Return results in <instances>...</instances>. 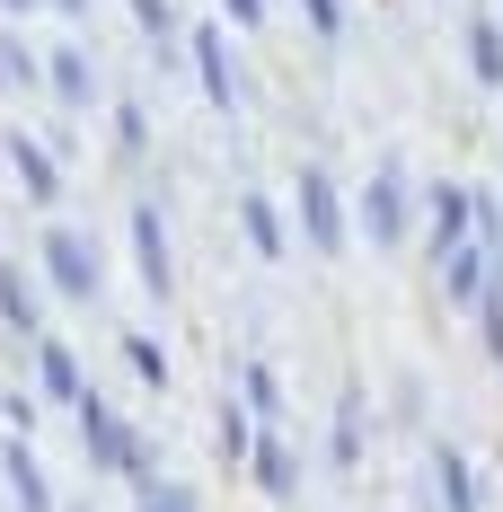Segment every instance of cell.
<instances>
[{
  "mask_svg": "<svg viewBox=\"0 0 503 512\" xmlns=\"http://www.w3.org/2000/svg\"><path fill=\"white\" fill-rule=\"evenodd\" d=\"M0 327H9V336H36V327H45V292H36V274H18V265H0Z\"/></svg>",
  "mask_w": 503,
  "mask_h": 512,
  "instance_id": "9a60e30c",
  "label": "cell"
},
{
  "mask_svg": "<svg viewBox=\"0 0 503 512\" xmlns=\"http://www.w3.org/2000/svg\"><path fill=\"white\" fill-rule=\"evenodd\" d=\"M71 512H80V504H71Z\"/></svg>",
  "mask_w": 503,
  "mask_h": 512,
  "instance_id": "f1b7e54d",
  "label": "cell"
},
{
  "mask_svg": "<svg viewBox=\"0 0 503 512\" xmlns=\"http://www.w3.org/2000/svg\"><path fill=\"white\" fill-rule=\"evenodd\" d=\"M0 151H9V168H18V186H27V204H53V195H62V159H53L45 142H36V133H9Z\"/></svg>",
  "mask_w": 503,
  "mask_h": 512,
  "instance_id": "7c38bea8",
  "label": "cell"
},
{
  "mask_svg": "<svg viewBox=\"0 0 503 512\" xmlns=\"http://www.w3.org/2000/svg\"><path fill=\"white\" fill-rule=\"evenodd\" d=\"M133 27H142L151 45H168V36H177V0H133Z\"/></svg>",
  "mask_w": 503,
  "mask_h": 512,
  "instance_id": "7402d4cb",
  "label": "cell"
},
{
  "mask_svg": "<svg viewBox=\"0 0 503 512\" xmlns=\"http://www.w3.org/2000/svg\"><path fill=\"white\" fill-rule=\"evenodd\" d=\"M36 389H45L53 407H71V398H80V389H89V371H80V354H71V345H36Z\"/></svg>",
  "mask_w": 503,
  "mask_h": 512,
  "instance_id": "2e32d148",
  "label": "cell"
},
{
  "mask_svg": "<svg viewBox=\"0 0 503 512\" xmlns=\"http://www.w3.org/2000/svg\"><path fill=\"white\" fill-rule=\"evenodd\" d=\"M468 71H477V89H495V98H503V27H495V9L468 18Z\"/></svg>",
  "mask_w": 503,
  "mask_h": 512,
  "instance_id": "e0dca14e",
  "label": "cell"
},
{
  "mask_svg": "<svg viewBox=\"0 0 503 512\" xmlns=\"http://www.w3.org/2000/svg\"><path fill=\"white\" fill-rule=\"evenodd\" d=\"M0 477H9V504H18V512H53V477H45V460H36L27 433L0 451Z\"/></svg>",
  "mask_w": 503,
  "mask_h": 512,
  "instance_id": "30bf717a",
  "label": "cell"
},
{
  "mask_svg": "<svg viewBox=\"0 0 503 512\" xmlns=\"http://www.w3.org/2000/svg\"><path fill=\"white\" fill-rule=\"evenodd\" d=\"M45 283L62 292V301H80V309L106 292V248L80 230V221H53L45 230Z\"/></svg>",
  "mask_w": 503,
  "mask_h": 512,
  "instance_id": "7a4b0ae2",
  "label": "cell"
},
{
  "mask_svg": "<svg viewBox=\"0 0 503 512\" xmlns=\"http://www.w3.org/2000/svg\"><path fill=\"white\" fill-rule=\"evenodd\" d=\"M495 27H503V9H495Z\"/></svg>",
  "mask_w": 503,
  "mask_h": 512,
  "instance_id": "83f0119b",
  "label": "cell"
},
{
  "mask_svg": "<svg viewBox=\"0 0 503 512\" xmlns=\"http://www.w3.org/2000/svg\"><path fill=\"white\" fill-rule=\"evenodd\" d=\"M0 9H45V0H0Z\"/></svg>",
  "mask_w": 503,
  "mask_h": 512,
  "instance_id": "4316f807",
  "label": "cell"
},
{
  "mask_svg": "<svg viewBox=\"0 0 503 512\" xmlns=\"http://www.w3.org/2000/svg\"><path fill=\"white\" fill-rule=\"evenodd\" d=\"M36 80H45V89H53V106H71V115H80V106H98V62H89L80 45L45 53V62H36Z\"/></svg>",
  "mask_w": 503,
  "mask_h": 512,
  "instance_id": "52a82bcc",
  "label": "cell"
},
{
  "mask_svg": "<svg viewBox=\"0 0 503 512\" xmlns=\"http://www.w3.org/2000/svg\"><path fill=\"white\" fill-rule=\"evenodd\" d=\"M239 389H248V415H256V424H274V415H283V380H274L265 362H248V371H239Z\"/></svg>",
  "mask_w": 503,
  "mask_h": 512,
  "instance_id": "d6986e66",
  "label": "cell"
},
{
  "mask_svg": "<svg viewBox=\"0 0 503 512\" xmlns=\"http://www.w3.org/2000/svg\"><path fill=\"white\" fill-rule=\"evenodd\" d=\"M221 460H248V407H221Z\"/></svg>",
  "mask_w": 503,
  "mask_h": 512,
  "instance_id": "cb8c5ba5",
  "label": "cell"
},
{
  "mask_svg": "<svg viewBox=\"0 0 503 512\" xmlns=\"http://www.w3.org/2000/svg\"><path fill=\"white\" fill-rule=\"evenodd\" d=\"M239 230H248V248L265 256V265L292 248V230H283V212H274V195H265V186H248V195H239Z\"/></svg>",
  "mask_w": 503,
  "mask_h": 512,
  "instance_id": "5bb4252c",
  "label": "cell"
},
{
  "mask_svg": "<svg viewBox=\"0 0 503 512\" xmlns=\"http://www.w3.org/2000/svg\"><path fill=\"white\" fill-rule=\"evenodd\" d=\"M221 9H230V27H256L265 18V0H221Z\"/></svg>",
  "mask_w": 503,
  "mask_h": 512,
  "instance_id": "484cf974",
  "label": "cell"
},
{
  "mask_svg": "<svg viewBox=\"0 0 503 512\" xmlns=\"http://www.w3.org/2000/svg\"><path fill=\"white\" fill-rule=\"evenodd\" d=\"M0 89H36V53L18 45L9 27H0Z\"/></svg>",
  "mask_w": 503,
  "mask_h": 512,
  "instance_id": "44dd1931",
  "label": "cell"
},
{
  "mask_svg": "<svg viewBox=\"0 0 503 512\" xmlns=\"http://www.w3.org/2000/svg\"><path fill=\"white\" fill-rule=\"evenodd\" d=\"M124 371H133L142 389H168V354H159L151 336H124Z\"/></svg>",
  "mask_w": 503,
  "mask_h": 512,
  "instance_id": "ffe728a7",
  "label": "cell"
},
{
  "mask_svg": "<svg viewBox=\"0 0 503 512\" xmlns=\"http://www.w3.org/2000/svg\"><path fill=\"white\" fill-rule=\"evenodd\" d=\"M362 451H371V415H362V380H353L345 398H336V442H327V468H362Z\"/></svg>",
  "mask_w": 503,
  "mask_h": 512,
  "instance_id": "4fadbf2b",
  "label": "cell"
},
{
  "mask_svg": "<svg viewBox=\"0 0 503 512\" xmlns=\"http://www.w3.org/2000/svg\"><path fill=\"white\" fill-rule=\"evenodd\" d=\"M301 9H309V27H318V45L345 36V0H301Z\"/></svg>",
  "mask_w": 503,
  "mask_h": 512,
  "instance_id": "603a6c76",
  "label": "cell"
},
{
  "mask_svg": "<svg viewBox=\"0 0 503 512\" xmlns=\"http://www.w3.org/2000/svg\"><path fill=\"white\" fill-rule=\"evenodd\" d=\"M142 142H151V115L124 106V115H115V151H142Z\"/></svg>",
  "mask_w": 503,
  "mask_h": 512,
  "instance_id": "d4e9b609",
  "label": "cell"
},
{
  "mask_svg": "<svg viewBox=\"0 0 503 512\" xmlns=\"http://www.w3.org/2000/svg\"><path fill=\"white\" fill-rule=\"evenodd\" d=\"M406 230H415V177H406V159L389 151L362 177V239H371V248H406Z\"/></svg>",
  "mask_w": 503,
  "mask_h": 512,
  "instance_id": "6da1fadb",
  "label": "cell"
},
{
  "mask_svg": "<svg viewBox=\"0 0 503 512\" xmlns=\"http://www.w3.org/2000/svg\"><path fill=\"white\" fill-rule=\"evenodd\" d=\"M424 477H433V504H424V512H486L477 460H468L459 442H433V451H424Z\"/></svg>",
  "mask_w": 503,
  "mask_h": 512,
  "instance_id": "8992f818",
  "label": "cell"
},
{
  "mask_svg": "<svg viewBox=\"0 0 503 512\" xmlns=\"http://www.w3.org/2000/svg\"><path fill=\"white\" fill-rule=\"evenodd\" d=\"M424 212H433V239H424L433 265H442L451 248H468V186H459V177H442V186L424 195Z\"/></svg>",
  "mask_w": 503,
  "mask_h": 512,
  "instance_id": "8fae6325",
  "label": "cell"
},
{
  "mask_svg": "<svg viewBox=\"0 0 503 512\" xmlns=\"http://www.w3.org/2000/svg\"><path fill=\"white\" fill-rule=\"evenodd\" d=\"M292 195H301V239L318 256H336V248H345V195H336V168H301Z\"/></svg>",
  "mask_w": 503,
  "mask_h": 512,
  "instance_id": "277c9868",
  "label": "cell"
},
{
  "mask_svg": "<svg viewBox=\"0 0 503 512\" xmlns=\"http://www.w3.org/2000/svg\"><path fill=\"white\" fill-rule=\"evenodd\" d=\"M71 407H80V433H89V460H98V468H115V477H151V468H159V460H151V442H142L124 415L106 407L98 389H80Z\"/></svg>",
  "mask_w": 503,
  "mask_h": 512,
  "instance_id": "3957f363",
  "label": "cell"
},
{
  "mask_svg": "<svg viewBox=\"0 0 503 512\" xmlns=\"http://www.w3.org/2000/svg\"><path fill=\"white\" fill-rule=\"evenodd\" d=\"M124 239H133V265H142V292H151V301H177V256H168V221H159V204H133Z\"/></svg>",
  "mask_w": 503,
  "mask_h": 512,
  "instance_id": "5b68a950",
  "label": "cell"
},
{
  "mask_svg": "<svg viewBox=\"0 0 503 512\" xmlns=\"http://www.w3.org/2000/svg\"><path fill=\"white\" fill-rule=\"evenodd\" d=\"M133 512H203L195 504V486H186V477H133Z\"/></svg>",
  "mask_w": 503,
  "mask_h": 512,
  "instance_id": "ac0fdd59",
  "label": "cell"
},
{
  "mask_svg": "<svg viewBox=\"0 0 503 512\" xmlns=\"http://www.w3.org/2000/svg\"><path fill=\"white\" fill-rule=\"evenodd\" d=\"M186 53H195V71H203V98H212V106H239V62H230V36H221V27H195V36H186Z\"/></svg>",
  "mask_w": 503,
  "mask_h": 512,
  "instance_id": "9c48e42d",
  "label": "cell"
},
{
  "mask_svg": "<svg viewBox=\"0 0 503 512\" xmlns=\"http://www.w3.org/2000/svg\"><path fill=\"white\" fill-rule=\"evenodd\" d=\"M248 477L265 486V495H283V504H292V486H301V460H292L283 424H265V433H248Z\"/></svg>",
  "mask_w": 503,
  "mask_h": 512,
  "instance_id": "ba28073f",
  "label": "cell"
}]
</instances>
